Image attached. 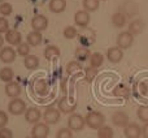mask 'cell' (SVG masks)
I'll list each match as a JSON object with an SVG mask.
<instances>
[{"label": "cell", "instance_id": "1", "mask_svg": "<svg viewBox=\"0 0 148 138\" xmlns=\"http://www.w3.org/2000/svg\"><path fill=\"white\" fill-rule=\"evenodd\" d=\"M86 125L91 129H100L105 124V116L99 111H91L84 117Z\"/></svg>", "mask_w": 148, "mask_h": 138}, {"label": "cell", "instance_id": "2", "mask_svg": "<svg viewBox=\"0 0 148 138\" xmlns=\"http://www.w3.org/2000/svg\"><path fill=\"white\" fill-rule=\"evenodd\" d=\"M77 37H78V41L81 43V46H86V47H90L96 41V34L90 28H82L78 31V35Z\"/></svg>", "mask_w": 148, "mask_h": 138}, {"label": "cell", "instance_id": "3", "mask_svg": "<svg viewBox=\"0 0 148 138\" xmlns=\"http://www.w3.org/2000/svg\"><path fill=\"white\" fill-rule=\"evenodd\" d=\"M26 110H27L26 103L23 102L21 98H12V100H10L9 104H8V111H9V113H12V115H14V116L22 115V113L26 112Z\"/></svg>", "mask_w": 148, "mask_h": 138}, {"label": "cell", "instance_id": "4", "mask_svg": "<svg viewBox=\"0 0 148 138\" xmlns=\"http://www.w3.org/2000/svg\"><path fill=\"white\" fill-rule=\"evenodd\" d=\"M86 125V120L82 115L78 113H72L68 119V128L73 132H81Z\"/></svg>", "mask_w": 148, "mask_h": 138}, {"label": "cell", "instance_id": "5", "mask_svg": "<svg viewBox=\"0 0 148 138\" xmlns=\"http://www.w3.org/2000/svg\"><path fill=\"white\" fill-rule=\"evenodd\" d=\"M134 43V35L130 31H121L117 35V47H120L121 50H126L129 47H131V44Z\"/></svg>", "mask_w": 148, "mask_h": 138}, {"label": "cell", "instance_id": "6", "mask_svg": "<svg viewBox=\"0 0 148 138\" xmlns=\"http://www.w3.org/2000/svg\"><path fill=\"white\" fill-rule=\"evenodd\" d=\"M31 28L34 31H44L48 28V18L44 14H35L31 18Z\"/></svg>", "mask_w": 148, "mask_h": 138}, {"label": "cell", "instance_id": "7", "mask_svg": "<svg viewBox=\"0 0 148 138\" xmlns=\"http://www.w3.org/2000/svg\"><path fill=\"white\" fill-rule=\"evenodd\" d=\"M60 117H61L60 111L57 110V108H53V107L47 108V110L44 111V113H43V120H44V123L48 124V125L57 124L60 121Z\"/></svg>", "mask_w": 148, "mask_h": 138}, {"label": "cell", "instance_id": "8", "mask_svg": "<svg viewBox=\"0 0 148 138\" xmlns=\"http://www.w3.org/2000/svg\"><path fill=\"white\" fill-rule=\"evenodd\" d=\"M49 136L48 124L46 123H36L31 129V137L33 138H47Z\"/></svg>", "mask_w": 148, "mask_h": 138}, {"label": "cell", "instance_id": "9", "mask_svg": "<svg viewBox=\"0 0 148 138\" xmlns=\"http://www.w3.org/2000/svg\"><path fill=\"white\" fill-rule=\"evenodd\" d=\"M16 56H17V51L13 48L12 46H7L3 47L0 50V60H1L4 64H10L16 60Z\"/></svg>", "mask_w": 148, "mask_h": 138}, {"label": "cell", "instance_id": "10", "mask_svg": "<svg viewBox=\"0 0 148 138\" xmlns=\"http://www.w3.org/2000/svg\"><path fill=\"white\" fill-rule=\"evenodd\" d=\"M112 123H113V125L118 126V128H125V126L129 125L130 120H129V116L126 112H123V111H116L112 115Z\"/></svg>", "mask_w": 148, "mask_h": 138}, {"label": "cell", "instance_id": "11", "mask_svg": "<svg viewBox=\"0 0 148 138\" xmlns=\"http://www.w3.org/2000/svg\"><path fill=\"white\" fill-rule=\"evenodd\" d=\"M90 13L86 12V10H78V12H75V14H74V23H75V26H78V28H87L90 23Z\"/></svg>", "mask_w": 148, "mask_h": 138}, {"label": "cell", "instance_id": "12", "mask_svg": "<svg viewBox=\"0 0 148 138\" xmlns=\"http://www.w3.org/2000/svg\"><path fill=\"white\" fill-rule=\"evenodd\" d=\"M34 92L39 97H46L49 92V85L47 79L44 78H38L34 82Z\"/></svg>", "mask_w": 148, "mask_h": 138}, {"label": "cell", "instance_id": "13", "mask_svg": "<svg viewBox=\"0 0 148 138\" xmlns=\"http://www.w3.org/2000/svg\"><path fill=\"white\" fill-rule=\"evenodd\" d=\"M5 41L10 44V46H18V44L22 43V35L18 30L16 29H9V30L5 33Z\"/></svg>", "mask_w": 148, "mask_h": 138}, {"label": "cell", "instance_id": "14", "mask_svg": "<svg viewBox=\"0 0 148 138\" xmlns=\"http://www.w3.org/2000/svg\"><path fill=\"white\" fill-rule=\"evenodd\" d=\"M77 110V103L70 102L66 97H62L59 100V111L62 113H73Z\"/></svg>", "mask_w": 148, "mask_h": 138}, {"label": "cell", "instance_id": "15", "mask_svg": "<svg viewBox=\"0 0 148 138\" xmlns=\"http://www.w3.org/2000/svg\"><path fill=\"white\" fill-rule=\"evenodd\" d=\"M107 59L113 64H117L123 59V51L120 47H110L107 51Z\"/></svg>", "mask_w": 148, "mask_h": 138}, {"label": "cell", "instance_id": "16", "mask_svg": "<svg viewBox=\"0 0 148 138\" xmlns=\"http://www.w3.org/2000/svg\"><path fill=\"white\" fill-rule=\"evenodd\" d=\"M40 117H42V112H40V110H39V108H36V107L27 108V110H26V112H25V120L27 121V123H30V124L39 123Z\"/></svg>", "mask_w": 148, "mask_h": 138}, {"label": "cell", "instance_id": "17", "mask_svg": "<svg viewBox=\"0 0 148 138\" xmlns=\"http://www.w3.org/2000/svg\"><path fill=\"white\" fill-rule=\"evenodd\" d=\"M21 92H22V90H21V85L18 82L12 81L5 85V94H7V97L18 98L21 95Z\"/></svg>", "mask_w": 148, "mask_h": 138}, {"label": "cell", "instance_id": "18", "mask_svg": "<svg viewBox=\"0 0 148 138\" xmlns=\"http://www.w3.org/2000/svg\"><path fill=\"white\" fill-rule=\"evenodd\" d=\"M123 133L126 138H139L142 134V128L136 123H129V125L123 128Z\"/></svg>", "mask_w": 148, "mask_h": 138}, {"label": "cell", "instance_id": "19", "mask_svg": "<svg viewBox=\"0 0 148 138\" xmlns=\"http://www.w3.org/2000/svg\"><path fill=\"white\" fill-rule=\"evenodd\" d=\"M74 56H75L77 61L83 63V61H86V60L90 59V56H91V51H90V48L86 47V46H78L75 48Z\"/></svg>", "mask_w": 148, "mask_h": 138}, {"label": "cell", "instance_id": "20", "mask_svg": "<svg viewBox=\"0 0 148 138\" xmlns=\"http://www.w3.org/2000/svg\"><path fill=\"white\" fill-rule=\"evenodd\" d=\"M144 26L146 25H144V21L142 18H135V20H133L129 23L127 31H130L133 35H138V34H140L144 30Z\"/></svg>", "mask_w": 148, "mask_h": 138}, {"label": "cell", "instance_id": "21", "mask_svg": "<svg viewBox=\"0 0 148 138\" xmlns=\"http://www.w3.org/2000/svg\"><path fill=\"white\" fill-rule=\"evenodd\" d=\"M110 22H112V25L114 28H123L126 25V22H127V16L125 13H122L121 10L120 12H116L112 14Z\"/></svg>", "mask_w": 148, "mask_h": 138}, {"label": "cell", "instance_id": "22", "mask_svg": "<svg viewBox=\"0 0 148 138\" xmlns=\"http://www.w3.org/2000/svg\"><path fill=\"white\" fill-rule=\"evenodd\" d=\"M48 8L52 13H62L66 9V0H49Z\"/></svg>", "mask_w": 148, "mask_h": 138}, {"label": "cell", "instance_id": "23", "mask_svg": "<svg viewBox=\"0 0 148 138\" xmlns=\"http://www.w3.org/2000/svg\"><path fill=\"white\" fill-rule=\"evenodd\" d=\"M44 59L46 60H53L55 57H59L60 55H61V51H60V48L57 46H55V44H49V46H47L46 48H44Z\"/></svg>", "mask_w": 148, "mask_h": 138}, {"label": "cell", "instance_id": "24", "mask_svg": "<svg viewBox=\"0 0 148 138\" xmlns=\"http://www.w3.org/2000/svg\"><path fill=\"white\" fill-rule=\"evenodd\" d=\"M43 41V35H42L40 31H31V33L27 34L26 37V42L30 44L31 47H35V46H39Z\"/></svg>", "mask_w": 148, "mask_h": 138}, {"label": "cell", "instance_id": "25", "mask_svg": "<svg viewBox=\"0 0 148 138\" xmlns=\"http://www.w3.org/2000/svg\"><path fill=\"white\" fill-rule=\"evenodd\" d=\"M39 57L35 56V55H27V56L23 59V65H25L26 69H29V70H35L36 68L39 67Z\"/></svg>", "mask_w": 148, "mask_h": 138}, {"label": "cell", "instance_id": "26", "mask_svg": "<svg viewBox=\"0 0 148 138\" xmlns=\"http://www.w3.org/2000/svg\"><path fill=\"white\" fill-rule=\"evenodd\" d=\"M13 78H14V72H13L12 68L4 67V68L0 69V79H1L3 82H5V83L12 82Z\"/></svg>", "mask_w": 148, "mask_h": 138}, {"label": "cell", "instance_id": "27", "mask_svg": "<svg viewBox=\"0 0 148 138\" xmlns=\"http://www.w3.org/2000/svg\"><path fill=\"white\" fill-rule=\"evenodd\" d=\"M88 60H90V67L100 68L103 65V63H104V56L100 52H94V54H91Z\"/></svg>", "mask_w": 148, "mask_h": 138}, {"label": "cell", "instance_id": "28", "mask_svg": "<svg viewBox=\"0 0 148 138\" xmlns=\"http://www.w3.org/2000/svg\"><path fill=\"white\" fill-rule=\"evenodd\" d=\"M99 5H100V0H83V3H82L83 9L88 13L97 10L99 9Z\"/></svg>", "mask_w": 148, "mask_h": 138}, {"label": "cell", "instance_id": "29", "mask_svg": "<svg viewBox=\"0 0 148 138\" xmlns=\"http://www.w3.org/2000/svg\"><path fill=\"white\" fill-rule=\"evenodd\" d=\"M114 133L113 129L108 125H103L100 129H97V138H113Z\"/></svg>", "mask_w": 148, "mask_h": 138}, {"label": "cell", "instance_id": "30", "mask_svg": "<svg viewBox=\"0 0 148 138\" xmlns=\"http://www.w3.org/2000/svg\"><path fill=\"white\" fill-rule=\"evenodd\" d=\"M82 69L83 68H82V65H81V63L79 61H69L66 64V73L69 74V76L79 73Z\"/></svg>", "mask_w": 148, "mask_h": 138}, {"label": "cell", "instance_id": "31", "mask_svg": "<svg viewBox=\"0 0 148 138\" xmlns=\"http://www.w3.org/2000/svg\"><path fill=\"white\" fill-rule=\"evenodd\" d=\"M136 115H138L139 120L143 121L144 124L148 123V106H140V107H138Z\"/></svg>", "mask_w": 148, "mask_h": 138}, {"label": "cell", "instance_id": "32", "mask_svg": "<svg viewBox=\"0 0 148 138\" xmlns=\"http://www.w3.org/2000/svg\"><path fill=\"white\" fill-rule=\"evenodd\" d=\"M30 44L27 43V42H25V43H21V44H18L17 46V54L20 55V56H22V57H26L27 55H30Z\"/></svg>", "mask_w": 148, "mask_h": 138}, {"label": "cell", "instance_id": "33", "mask_svg": "<svg viewBox=\"0 0 148 138\" xmlns=\"http://www.w3.org/2000/svg\"><path fill=\"white\" fill-rule=\"evenodd\" d=\"M62 34H64V38L66 39H74L77 35H78V30H77L74 26H66V28L64 29V31H62Z\"/></svg>", "mask_w": 148, "mask_h": 138}, {"label": "cell", "instance_id": "34", "mask_svg": "<svg viewBox=\"0 0 148 138\" xmlns=\"http://www.w3.org/2000/svg\"><path fill=\"white\" fill-rule=\"evenodd\" d=\"M12 12H13V7L10 3H1L0 4V14L3 17H7V16L12 14Z\"/></svg>", "mask_w": 148, "mask_h": 138}, {"label": "cell", "instance_id": "35", "mask_svg": "<svg viewBox=\"0 0 148 138\" xmlns=\"http://www.w3.org/2000/svg\"><path fill=\"white\" fill-rule=\"evenodd\" d=\"M96 76H97V68L88 67L86 69V81L87 82H92Z\"/></svg>", "mask_w": 148, "mask_h": 138}, {"label": "cell", "instance_id": "36", "mask_svg": "<svg viewBox=\"0 0 148 138\" xmlns=\"http://www.w3.org/2000/svg\"><path fill=\"white\" fill-rule=\"evenodd\" d=\"M56 138H73V130L69 128H61L56 133Z\"/></svg>", "mask_w": 148, "mask_h": 138}, {"label": "cell", "instance_id": "37", "mask_svg": "<svg viewBox=\"0 0 148 138\" xmlns=\"http://www.w3.org/2000/svg\"><path fill=\"white\" fill-rule=\"evenodd\" d=\"M9 30V22L5 17H0V34L7 33Z\"/></svg>", "mask_w": 148, "mask_h": 138}, {"label": "cell", "instance_id": "38", "mask_svg": "<svg viewBox=\"0 0 148 138\" xmlns=\"http://www.w3.org/2000/svg\"><path fill=\"white\" fill-rule=\"evenodd\" d=\"M0 138H13V133L8 128H0Z\"/></svg>", "mask_w": 148, "mask_h": 138}, {"label": "cell", "instance_id": "39", "mask_svg": "<svg viewBox=\"0 0 148 138\" xmlns=\"http://www.w3.org/2000/svg\"><path fill=\"white\" fill-rule=\"evenodd\" d=\"M8 124V115L4 111H0V128H5Z\"/></svg>", "mask_w": 148, "mask_h": 138}, {"label": "cell", "instance_id": "40", "mask_svg": "<svg viewBox=\"0 0 148 138\" xmlns=\"http://www.w3.org/2000/svg\"><path fill=\"white\" fill-rule=\"evenodd\" d=\"M142 134H143L144 138H148V123L144 124V126L142 128Z\"/></svg>", "mask_w": 148, "mask_h": 138}, {"label": "cell", "instance_id": "41", "mask_svg": "<svg viewBox=\"0 0 148 138\" xmlns=\"http://www.w3.org/2000/svg\"><path fill=\"white\" fill-rule=\"evenodd\" d=\"M4 41H5V38L1 35V34H0V50H1L3 46H4Z\"/></svg>", "mask_w": 148, "mask_h": 138}, {"label": "cell", "instance_id": "42", "mask_svg": "<svg viewBox=\"0 0 148 138\" xmlns=\"http://www.w3.org/2000/svg\"><path fill=\"white\" fill-rule=\"evenodd\" d=\"M31 1H34V3H38V4H40V3L46 1V0H31Z\"/></svg>", "mask_w": 148, "mask_h": 138}, {"label": "cell", "instance_id": "43", "mask_svg": "<svg viewBox=\"0 0 148 138\" xmlns=\"http://www.w3.org/2000/svg\"><path fill=\"white\" fill-rule=\"evenodd\" d=\"M26 138H33V137H26Z\"/></svg>", "mask_w": 148, "mask_h": 138}, {"label": "cell", "instance_id": "44", "mask_svg": "<svg viewBox=\"0 0 148 138\" xmlns=\"http://www.w3.org/2000/svg\"><path fill=\"white\" fill-rule=\"evenodd\" d=\"M100 1H105V0H100Z\"/></svg>", "mask_w": 148, "mask_h": 138}]
</instances>
